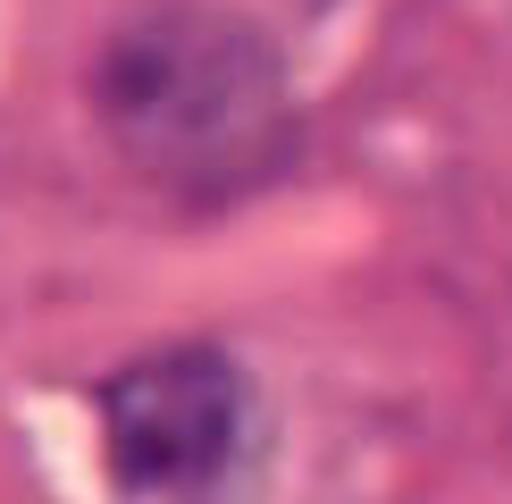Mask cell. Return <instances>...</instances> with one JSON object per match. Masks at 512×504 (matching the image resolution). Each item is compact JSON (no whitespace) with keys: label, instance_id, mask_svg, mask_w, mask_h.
<instances>
[{"label":"cell","instance_id":"2","mask_svg":"<svg viewBox=\"0 0 512 504\" xmlns=\"http://www.w3.org/2000/svg\"><path fill=\"white\" fill-rule=\"evenodd\" d=\"M252 378L219 345H168L101 387V454L126 496H210L244 462Z\"/></svg>","mask_w":512,"mask_h":504},{"label":"cell","instance_id":"1","mask_svg":"<svg viewBox=\"0 0 512 504\" xmlns=\"http://www.w3.org/2000/svg\"><path fill=\"white\" fill-rule=\"evenodd\" d=\"M93 118L110 152L177 202H236L269 185L303 135L277 42L202 0H152L101 42Z\"/></svg>","mask_w":512,"mask_h":504}]
</instances>
